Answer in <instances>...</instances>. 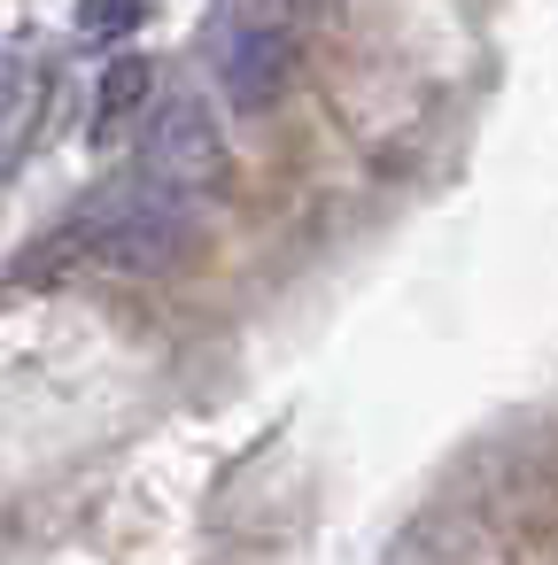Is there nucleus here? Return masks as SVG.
<instances>
[{
  "label": "nucleus",
  "mask_w": 558,
  "mask_h": 565,
  "mask_svg": "<svg viewBox=\"0 0 558 565\" xmlns=\"http://www.w3.org/2000/svg\"><path fill=\"white\" fill-rule=\"evenodd\" d=\"M71 241H78L94 264H109V271H171V264L194 256V217H187L179 194L133 179V186L94 194V202L71 217Z\"/></svg>",
  "instance_id": "obj_1"
},
{
  "label": "nucleus",
  "mask_w": 558,
  "mask_h": 565,
  "mask_svg": "<svg viewBox=\"0 0 558 565\" xmlns=\"http://www.w3.org/2000/svg\"><path fill=\"white\" fill-rule=\"evenodd\" d=\"M140 179L164 186V194H225L233 186V148L218 132V117L179 94V102H156L148 109V132H140Z\"/></svg>",
  "instance_id": "obj_2"
},
{
  "label": "nucleus",
  "mask_w": 558,
  "mask_h": 565,
  "mask_svg": "<svg viewBox=\"0 0 558 565\" xmlns=\"http://www.w3.org/2000/svg\"><path fill=\"white\" fill-rule=\"evenodd\" d=\"M295 78V40L280 24H249L233 47H225V102L233 109H272Z\"/></svg>",
  "instance_id": "obj_3"
},
{
  "label": "nucleus",
  "mask_w": 558,
  "mask_h": 565,
  "mask_svg": "<svg viewBox=\"0 0 558 565\" xmlns=\"http://www.w3.org/2000/svg\"><path fill=\"white\" fill-rule=\"evenodd\" d=\"M48 94H55V71L40 55H0V171H17L24 148L40 140V117H48Z\"/></svg>",
  "instance_id": "obj_4"
},
{
  "label": "nucleus",
  "mask_w": 558,
  "mask_h": 565,
  "mask_svg": "<svg viewBox=\"0 0 558 565\" xmlns=\"http://www.w3.org/2000/svg\"><path fill=\"white\" fill-rule=\"evenodd\" d=\"M140 94H148V63H140V55H117V63H109V78H102V125L133 117V109H140Z\"/></svg>",
  "instance_id": "obj_5"
},
{
  "label": "nucleus",
  "mask_w": 558,
  "mask_h": 565,
  "mask_svg": "<svg viewBox=\"0 0 558 565\" xmlns=\"http://www.w3.org/2000/svg\"><path fill=\"white\" fill-rule=\"evenodd\" d=\"M140 9H148V0H78V32L117 40V32H133V24H140Z\"/></svg>",
  "instance_id": "obj_6"
}]
</instances>
